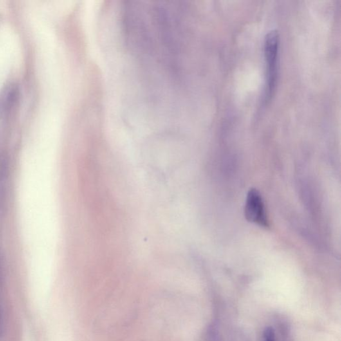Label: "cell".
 <instances>
[{
	"instance_id": "cell-2",
	"label": "cell",
	"mask_w": 341,
	"mask_h": 341,
	"mask_svg": "<svg viewBox=\"0 0 341 341\" xmlns=\"http://www.w3.org/2000/svg\"><path fill=\"white\" fill-rule=\"evenodd\" d=\"M244 215L251 223L267 228L269 226L268 216L262 196L257 190H250L247 197Z\"/></svg>"
},
{
	"instance_id": "cell-4",
	"label": "cell",
	"mask_w": 341,
	"mask_h": 341,
	"mask_svg": "<svg viewBox=\"0 0 341 341\" xmlns=\"http://www.w3.org/2000/svg\"><path fill=\"white\" fill-rule=\"evenodd\" d=\"M263 336L266 341H275V331L272 327H266L264 330Z\"/></svg>"
},
{
	"instance_id": "cell-1",
	"label": "cell",
	"mask_w": 341,
	"mask_h": 341,
	"mask_svg": "<svg viewBox=\"0 0 341 341\" xmlns=\"http://www.w3.org/2000/svg\"><path fill=\"white\" fill-rule=\"evenodd\" d=\"M279 35L277 31H270L264 39V56L268 69V91L271 94L274 90L277 80V66L279 53Z\"/></svg>"
},
{
	"instance_id": "cell-3",
	"label": "cell",
	"mask_w": 341,
	"mask_h": 341,
	"mask_svg": "<svg viewBox=\"0 0 341 341\" xmlns=\"http://www.w3.org/2000/svg\"><path fill=\"white\" fill-rule=\"evenodd\" d=\"M20 91L15 84L6 85L0 92V129L8 125L11 117L18 104Z\"/></svg>"
},
{
	"instance_id": "cell-5",
	"label": "cell",
	"mask_w": 341,
	"mask_h": 341,
	"mask_svg": "<svg viewBox=\"0 0 341 341\" xmlns=\"http://www.w3.org/2000/svg\"><path fill=\"white\" fill-rule=\"evenodd\" d=\"M3 315V313H2V309L1 306H0V333H1V329H2V316Z\"/></svg>"
}]
</instances>
